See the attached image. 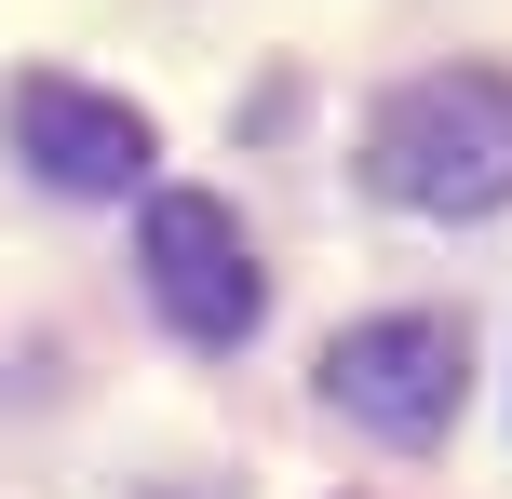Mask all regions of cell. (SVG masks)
<instances>
[{"label": "cell", "mask_w": 512, "mask_h": 499, "mask_svg": "<svg viewBox=\"0 0 512 499\" xmlns=\"http://www.w3.org/2000/svg\"><path fill=\"white\" fill-rule=\"evenodd\" d=\"M364 176L405 216H499L512 203V81L499 68H418L364 122Z\"/></svg>", "instance_id": "cell-1"}, {"label": "cell", "mask_w": 512, "mask_h": 499, "mask_svg": "<svg viewBox=\"0 0 512 499\" xmlns=\"http://www.w3.org/2000/svg\"><path fill=\"white\" fill-rule=\"evenodd\" d=\"M135 284L162 297V324H176L189 351H230V338H256V311H270L256 243H243V216L216 203V189H162V203L135 216Z\"/></svg>", "instance_id": "cell-2"}, {"label": "cell", "mask_w": 512, "mask_h": 499, "mask_svg": "<svg viewBox=\"0 0 512 499\" xmlns=\"http://www.w3.org/2000/svg\"><path fill=\"white\" fill-rule=\"evenodd\" d=\"M459 392H472L459 311H378V324H351V338L324 351V405H351L378 446H432V432L459 419Z\"/></svg>", "instance_id": "cell-3"}, {"label": "cell", "mask_w": 512, "mask_h": 499, "mask_svg": "<svg viewBox=\"0 0 512 499\" xmlns=\"http://www.w3.org/2000/svg\"><path fill=\"white\" fill-rule=\"evenodd\" d=\"M14 162L54 176V189H81V203H122L149 176V122L122 95H95V81H68V68H27L14 81Z\"/></svg>", "instance_id": "cell-4"}]
</instances>
